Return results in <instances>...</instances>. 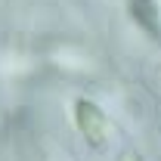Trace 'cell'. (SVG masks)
Wrapping results in <instances>:
<instances>
[{
  "mask_svg": "<svg viewBox=\"0 0 161 161\" xmlns=\"http://www.w3.org/2000/svg\"><path fill=\"white\" fill-rule=\"evenodd\" d=\"M75 121H78V130L87 136V142L93 146H102L105 142V133H108V121L99 112V105L90 99H78L75 102Z\"/></svg>",
  "mask_w": 161,
  "mask_h": 161,
  "instance_id": "6da1fadb",
  "label": "cell"
},
{
  "mask_svg": "<svg viewBox=\"0 0 161 161\" xmlns=\"http://www.w3.org/2000/svg\"><path fill=\"white\" fill-rule=\"evenodd\" d=\"M124 161H140V158H136V155H127V158H124Z\"/></svg>",
  "mask_w": 161,
  "mask_h": 161,
  "instance_id": "3957f363",
  "label": "cell"
},
{
  "mask_svg": "<svg viewBox=\"0 0 161 161\" xmlns=\"http://www.w3.org/2000/svg\"><path fill=\"white\" fill-rule=\"evenodd\" d=\"M127 9L133 22L140 25L149 37H161V25H158V9H155V0H127Z\"/></svg>",
  "mask_w": 161,
  "mask_h": 161,
  "instance_id": "7a4b0ae2",
  "label": "cell"
}]
</instances>
